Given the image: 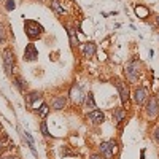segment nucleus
<instances>
[{"label": "nucleus", "mask_w": 159, "mask_h": 159, "mask_svg": "<svg viewBox=\"0 0 159 159\" xmlns=\"http://www.w3.org/2000/svg\"><path fill=\"white\" fill-rule=\"evenodd\" d=\"M135 11H137V15H139V16H147V15H148V10H142V8H137Z\"/></svg>", "instance_id": "4be33fe9"}, {"label": "nucleus", "mask_w": 159, "mask_h": 159, "mask_svg": "<svg viewBox=\"0 0 159 159\" xmlns=\"http://www.w3.org/2000/svg\"><path fill=\"white\" fill-rule=\"evenodd\" d=\"M69 35H70V42H72V45H73V46H76V45H78V38H75V30H73V29H70Z\"/></svg>", "instance_id": "6ab92c4d"}, {"label": "nucleus", "mask_w": 159, "mask_h": 159, "mask_svg": "<svg viewBox=\"0 0 159 159\" xmlns=\"http://www.w3.org/2000/svg\"><path fill=\"white\" fill-rule=\"evenodd\" d=\"M3 150V145H2V142H0V151H2Z\"/></svg>", "instance_id": "bb28decb"}, {"label": "nucleus", "mask_w": 159, "mask_h": 159, "mask_svg": "<svg viewBox=\"0 0 159 159\" xmlns=\"http://www.w3.org/2000/svg\"><path fill=\"white\" fill-rule=\"evenodd\" d=\"M38 57V49L34 43H29L27 46H25L24 49V61H27V62H32Z\"/></svg>", "instance_id": "0eeeda50"}, {"label": "nucleus", "mask_w": 159, "mask_h": 159, "mask_svg": "<svg viewBox=\"0 0 159 159\" xmlns=\"http://www.w3.org/2000/svg\"><path fill=\"white\" fill-rule=\"evenodd\" d=\"M140 69H142V64L137 59H132V61L127 62L124 72H126V76H127L129 81H132V83L137 81L139 76H140Z\"/></svg>", "instance_id": "f03ea898"}, {"label": "nucleus", "mask_w": 159, "mask_h": 159, "mask_svg": "<svg viewBox=\"0 0 159 159\" xmlns=\"http://www.w3.org/2000/svg\"><path fill=\"white\" fill-rule=\"evenodd\" d=\"M94 52H96V45H94V43H86V45L83 46V56H84V57L94 56Z\"/></svg>", "instance_id": "ddd939ff"}, {"label": "nucleus", "mask_w": 159, "mask_h": 159, "mask_svg": "<svg viewBox=\"0 0 159 159\" xmlns=\"http://www.w3.org/2000/svg\"><path fill=\"white\" fill-rule=\"evenodd\" d=\"M3 65H5L7 73L11 75V70H13V67H15V54L11 52V49L3 51Z\"/></svg>", "instance_id": "39448f33"}, {"label": "nucleus", "mask_w": 159, "mask_h": 159, "mask_svg": "<svg viewBox=\"0 0 159 159\" xmlns=\"http://www.w3.org/2000/svg\"><path fill=\"white\" fill-rule=\"evenodd\" d=\"M15 84H16V88H18L19 91H22V89H24V81H22V78H19V76H18V78L15 80Z\"/></svg>", "instance_id": "aec40b11"}, {"label": "nucleus", "mask_w": 159, "mask_h": 159, "mask_svg": "<svg viewBox=\"0 0 159 159\" xmlns=\"http://www.w3.org/2000/svg\"><path fill=\"white\" fill-rule=\"evenodd\" d=\"M3 159H19V157L18 156H5Z\"/></svg>", "instance_id": "a878e982"}, {"label": "nucleus", "mask_w": 159, "mask_h": 159, "mask_svg": "<svg viewBox=\"0 0 159 159\" xmlns=\"http://www.w3.org/2000/svg\"><path fill=\"white\" fill-rule=\"evenodd\" d=\"M84 107L88 108V110H96V102H94V96L91 94H86V97H84Z\"/></svg>", "instance_id": "4468645a"}, {"label": "nucleus", "mask_w": 159, "mask_h": 159, "mask_svg": "<svg viewBox=\"0 0 159 159\" xmlns=\"http://www.w3.org/2000/svg\"><path fill=\"white\" fill-rule=\"evenodd\" d=\"M103 119H105V115L100 110H97V108L88 113V121H91L92 124H102Z\"/></svg>", "instance_id": "1a4fd4ad"}, {"label": "nucleus", "mask_w": 159, "mask_h": 159, "mask_svg": "<svg viewBox=\"0 0 159 159\" xmlns=\"http://www.w3.org/2000/svg\"><path fill=\"white\" fill-rule=\"evenodd\" d=\"M124 116H126V113H124V108H121V107L115 108V111H113V123L119 126V124H121V123L124 121Z\"/></svg>", "instance_id": "9b49d317"}, {"label": "nucleus", "mask_w": 159, "mask_h": 159, "mask_svg": "<svg viewBox=\"0 0 159 159\" xmlns=\"http://www.w3.org/2000/svg\"><path fill=\"white\" fill-rule=\"evenodd\" d=\"M48 111H49V108H48V105H46V103H42V107L37 108V113H38L40 116H46Z\"/></svg>", "instance_id": "f3484780"}, {"label": "nucleus", "mask_w": 159, "mask_h": 159, "mask_svg": "<svg viewBox=\"0 0 159 159\" xmlns=\"http://www.w3.org/2000/svg\"><path fill=\"white\" fill-rule=\"evenodd\" d=\"M134 99H135V103L137 105H143L145 102L148 100V89L142 86V88H137L135 92H134Z\"/></svg>", "instance_id": "6e6552de"}, {"label": "nucleus", "mask_w": 159, "mask_h": 159, "mask_svg": "<svg viewBox=\"0 0 159 159\" xmlns=\"http://www.w3.org/2000/svg\"><path fill=\"white\" fill-rule=\"evenodd\" d=\"M51 8L54 10L57 15H64V11H65V10L61 7V3L57 2V0H51Z\"/></svg>", "instance_id": "2eb2a0df"}, {"label": "nucleus", "mask_w": 159, "mask_h": 159, "mask_svg": "<svg viewBox=\"0 0 159 159\" xmlns=\"http://www.w3.org/2000/svg\"><path fill=\"white\" fill-rule=\"evenodd\" d=\"M40 129H42V134H43L45 137H49V130H48L46 121H42V124H40Z\"/></svg>", "instance_id": "a211bd4d"}, {"label": "nucleus", "mask_w": 159, "mask_h": 159, "mask_svg": "<svg viewBox=\"0 0 159 159\" xmlns=\"http://www.w3.org/2000/svg\"><path fill=\"white\" fill-rule=\"evenodd\" d=\"M157 116H159V115H157Z\"/></svg>", "instance_id": "c756f323"}, {"label": "nucleus", "mask_w": 159, "mask_h": 159, "mask_svg": "<svg viewBox=\"0 0 159 159\" xmlns=\"http://www.w3.org/2000/svg\"><path fill=\"white\" fill-rule=\"evenodd\" d=\"M3 42V30H2V27H0V43Z\"/></svg>", "instance_id": "393cba45"}, {"label": "nucleus", "mask_w": 159, "mask_h": 159, "mask_svg": "<svg viewBox=\"0 0 159 159\" xmlns=\"http://www.w3.org/2000/svg\"><path fill=\"white\" fill-rule=\"evenodd\" d=\"M24 30H25V35H27L30 40H35L38 37H42V34H43L42 24H38L34 19H27L24 22Z\"/></svg>", "instance_id": "f257e3e1"}, {"label": "nucleus", "mask_w": 159, "mask_h": 159, "mask_svg": "<svg viewBox=\"0 0 159 159\" xmlns=\"http://www.w3.org/2000/svg\"><path fill=\"white\" fill-rule=\"evenodd\" d=\"M51 105H52V108H54V110H62L65 107V97L64 96L54 97V99H52V102H51Z\"/></svg>", "instance_id": "f8f14e48"}, {"label": "nucleus", "mask_w": 159, "mask_h": 159, "mask_svg": "<svg viewBox=\"0 0 159 159\" xmlns=\"http://www.w3.org/2000/svg\"><path fill=\"white\" fill-rule=\"evenodd\" d=\"M25 99H27V103H29V105H32L35 100L42 99V94H40V92H30V94H29L27 97H25Z\"/></svg>", "instance_id": "dca6fc26"}, {"label": "nucleus", "mask_w": 159, "mask_h": 159, "mask_svg": "<svg viewBox=\"0 0 159 159\" xmlns=\"http://www.w3.org/2000/svg\"><path fill=\"white\" fill-rule=\"evenodd\" d=\"M115 84H116V88H118V92H119V96H121V102H123V105H126L127 103V100H129V89H127V86L121 81V80H115Z\"/></svg>", "instance_id": "423d86ee"}, {"label": "nucleus", "mask_w": 159, "mask_h": 159, "mask_svg": "<svg viewBox=\"0 0 159 159\" xmlns=\"http://www.w3.org/2000/svg\"><path fill=\"white\" fill-rule=\"evenodd\" d=\"M157 96H159V94H157Z\"/></svg>", "instance_id": "c85d7f7f"}, {"label": "nucleus", "mask_w": 159, "mask_h": 159, "mask_svg": "<svg viewBox=\"0 0 159 159\" xmlns=\"http://www.w3.org/2000/svg\"><path fill=\"white\" fill-rule=\"evenodd\" d=\"M89 159H103V156L102 154H92V156H89Z\"/></svg>", "instance_id": "5701e85b"}, {"label": "nucleus", "mask_w": 159, "mask_h": 159, "mask_svg": "<svg viewBox=\"0 0 159 159\" xmlns=\"http://www.w3.org/2000/svg\"><path fill=\"white\" fill-rule=\"evenodd\" d=\"M147 115L150 118H154L159 115V100L156 97H148L147 102Z\"/></svg>", "instance_id": "20e7f679"}, {"label": "nucleus", "mask_w": 159, "mask_h": 159, "mask_svg": "<svg viewBox=\"0 0 159 159\" xmlns=\"http://www.w3.org/2000/svg\"><path fill=\"white\" fill-rule=\"evenodd\" d=\"M5 8H7L8 11L15 10V2H13V0H7V2H5Z\"/></svg>", "instance_id": "412c9836"}, {"label": "nucleus", "mask_w": 159, "mask_h": 159, "mask_svg": "<svg viewBox=\"0 0 159 159\" xmlns=\"http://www.w3.org/2000/svg\"><path fill=\"white\" fill-rule=\"evenodd\" d=\"M154 139H156V140L159 142V127H157V129L154 130Z\"/></svg>", "instance_id": "b1692460"}, {"label": "nucleus", "mask_w": 159, "mask_h": 159, "mask_svg": "<svg viewBox=\"0 0 159 159\" xmlns=\"http://www.w3.org/2000/svg\"><path fill=\"white\" fill-rule=\"evenodd\" d=\"M157 24H159V16H157Z\"/></svg>", "instance_id": "cd10ccee"}, {"label": "nucleus", "mask_w": 159, "mask_h": 159, "mask_svg": "<svg viewBox=\"0 0 159 159\" xmlns=\"http://www.w3.org/2000/svg\"><path fill=\"white\" fill-rule=\"evenodd\" d=\"M83 92H81V86H78L76 83L72 86V89H70V97L76 102V103H81L83 102Z\"/></svg>", "instance_id": "9d476101"}, {"label": "nucleus", "mask_w": 159, "mask_h": 159, "mask_svg": "<svg viewBox=\"0 0 159 159\" xmlns=\"http://www.w3.org/2000/svg\"><path fill=\"white\" fill-rule=\"evenodd\" d=\"M100 154L105 156V157H113L115 153H116V142L115 140H110V142H102L100 143Z\"/></svg>", "instance_id": "7ed1b4c3"}]
</instances>
